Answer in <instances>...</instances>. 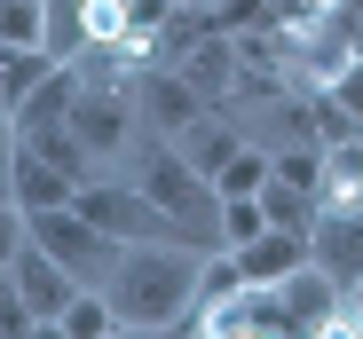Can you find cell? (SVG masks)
I'll list each match as a JSON object with an SVG mask.
<instances>
[{"mask_svg":"<svg viewBox=\"0 0 363 339\" xmlns=\"http://www.w3.org/2000/svg\"><path fill=\"white\" fill-rule=\"evenodd\" d=\"M198 276H206V245H182V237L127 245L103 285L118 308V331H182V316L198 300Z\"/></svg>","mask_w":363,"mask_h":339,"instance_id":"6da1fadb","label":"cell"},{"mask_svg":"<svg viewBox=\"0 0 363 339\" xmlns=\"http://www.w3.org/2000/svg\"><path fill=\"white\" fill-rule=\"evenodd\" d=\"M135 190L166 213V229H174L182 245H221V190H213V174H198L182 150H150L143 174H135Z\"/></svg>","mask_w":363,"mask_h":339,"instance_id":"7a4b0ae2","label":"cell"},{"mask_svg":"<svg viewBox=\"0 0 363 339\" xmlns=\"http://www.w3.org/2000/svg\"><path fill=\"white\" fill-rule=\"evenodd\" d=\"M72 134L95 150V166L127 158L143 134V110H135V79H79L72 95Z\"/></svg>","mask_w":363,"mask_h":339,"instance_id":"3957f363","label":"cell"},{"mask_svg":"<svg viewBox=\"0 0 363 339\" xmlns=\"http://www.w3.org/2000/svg\"><path fill=\"white\" fill-rule=\"evenodd\" d=\"M32 245H48L55 260H64L79 285H111V268H118V245L111 229H95V221L79 213V205H48V213H32Z\"/></svg>","mask_w":363,"mask_h":339,"instance_id":"277c9868","label":"cell"},{"mask_svg":"<svg viewBox=\"0 0 363 339\" xmlns=\"http://www.w3.org/2000/svg\"><path fill=\"white\" fill-rule=\"evenodd\" d=\"M72 205L95 221V229H111L118 245H150V237H174V229H166V213H158V205H150L135 182H111V174H87Z\"/></svg>","mask_w":363,"mask_h":339,"instance_id":"5b68a950","label":"cell"},{"mask_svg":"<svg viewBox=\"0 0 363 339\" xmlns=\"http://www.w3.org/2000/svg\"><path fill=\"white\" fill-rule=\"evenodd\" d=\"M135 110H143V134H182L198 119V110H213L190 79H182L174 64H143L135 71Z\"/></svg>","mask_w":363,"mask_h":339,"instance_id":"8992f818","label":"cell"},{"mask_svg":"<svg viewBox=\"0 0 363 339\" xmlns=\"http://www.w3.org/2000/svg\"><path fill=\"white\" fill-rule=\"evenodd\" d=\"M9 285H16V292L40 308V323L55 331V316H64V308H72V292H79V276H72L64 260H55L48 245H32V237H24V253L9 260Z\"/></svg>","mask_w":363,"mask_h":339,"instance_id":"52a82bcc","label":"cell"},{"mask_svg":"<svg viewBox=\"0 0 363 339\" xmlns=\"http://www.w3.org/2000/svg\"><path fill=\"white\" fill-rule=\"evenodd\" d=\"M277 300H284L292 331H332L340 323V276L324 260H300L292 276H277Z\"/></svg>","mask_w":363,"mask_h":339,"instance_id":"ba28073f","label":"cell"},{"mask_svg":"<svg viewBox=\"0 0 363 339\" xmlns=\"http://www.w3.org/2000/svg\"><path fill=\"white\" fill-rule=\"evenodd\" d=\"M308 260H324L340 285L363 276V205H316V221H308Z\"/></svg>","mask_w":363,"mask_h":339,"instance_id":"9c48e42d","label":"cell"},{"mask_svg":"<svg viewBox=\"0 0 363 339\" xmlns=\"http://www.w3.org/2000/svg\"><path fill=\"white\" fill-rule=\"evenodd\" d=\"M229 260H237L245 285H277V276H292L300 260H308V229H277V221H269V229H261L253 245H237Z\"/></svg>","mask_w":363,"mask_h":339,"instance_id":"30bf717a","label":"cell"},{"mask_svg":"<svg viewBox=\"0 0 363 339\" xmlns=\"http://www.w3.org/2000/svg\"><path fill=\"white\" fill-rule=\"evenodd\" d=\"M9 197H16L24 213H48V205H72V197H79V182L64 174V166H48L40 150H24V142H16V158H9Z\"/></svg>","mask_w":363,"mask_h":339,"instance_id":"8fae6325","label":"cell"},{"mask_svg":"<svg viewBox=\"0 0 363 339\" xmlns=\"http://www.w3.org/2000/svg\"><path fill=\"white\" fill-rule=\"evenodd\" d=\"M316 205H363V127L324 142V197Z\"/></svg>","mask_w":363,"mask_h":339,"instance_id":"7c38bea8","label":"cell"},{"mask_svg":"<svg viewBox=\"0 0 363 339\" xmlns=\"http://www.w3.org/2000/svg\"><path fill=\"white\" fill-rule=\"evenodd\" d=\"M237 142H245V134H237L229 119H213V110H198V119H190V127L174 134V150L190 158L198 174H221V166H229V150H237Z\"/></svg>","mask_w":363,"mask_h":339,"instance_id":"4fadbf2b","label":"cell"},{"mask_svg":"<svg viewBox=\"0 0 363 339\" xmlns=\"http://www.w3.org/2000/svg\"><path fill=\"white\" fill-rule=\"evenodd\" d=\"M55 64H64V55H55V47H0V110H16Z\"/></svg>","mask_w":363,"mask_h":339,"instance_id":"5bb4252c","label":"cell"},{"mask_svg":"<svg viewBox=\"0 0 363 339\" xmlns=\"http://www.w3.org/2000/svg\"><path fill=\"white\" fill-rule=\"evenodd\" d=\"M269 174L292 182L300 197H324V142H277L269 150Z\"/></svg>","mask_w":363,"mask_h":339,"instance_id":"9a60e30c","label":"cell"},{"mask_svg":"<svg viewBox=\"0 0 363 339\" xmlns=\"http://www.w3.org/2000/svg\"><path fill=\"white\" fill-rule=\"evenodd\" d=\"M261 182H269V150H261V142H237V150H229V166L213 174V190H221V197H253Z\"/></svg>","mask_w":363,"mask_h":339,"instance_id":"2e32d148","label":"cell"},{"mask_svg":"<svg viewBox=\"0 0 363 339\" xmlns=\"http://www.w3.org/2000/svg\"><path fill=\"white\" fill-rule=\"evenodd\" d=\"M0 47H48V0H0Z\"/></svg>","mask_w":363,"mask_h":339,"instance_id":"e0dca14e","label":"cell"},{"mask_svg":"<svg viewBox=\"0 0 363 339\" xmlns=\"http://www.w3.org/2000/svg\"><path fill=\"white\" fill-rule=\"evenodd\" d=\"M261 229H269V205H261V190H253V197H221V253L253 245Z\"/></svg>","mask_w":363,"mask_h":339,"instance_id":"ac0fdd59","label":"cell"},{"mask_svg":"<svg viewBox=\"0 0 363 339\" xmlns=\"http://www.w3.org/2000/svg\"><path fill=\"white\" fill-rule=\"evenodd\" d=\"M261 205H269V221H277V229H308V221H316V197H300L292 182H261Z\"/></svg>","mask_w":363,"mask_h":339,"instance_id":"d6986e66","label":"cell"},{"mask_svg":"<svg viewBox=\"0 0 363 339\" xmlns=\"http://www.w3.org/2000/svg\"><path fill=\"white\" fill-rule=\"evenodd\" d=\"M324 95H332V103L347 110V119L363 127V55H347V64H340V71L324 79Z\"/></svg>","mask_w":363,"mask_h":339,"instance_id":"ffe728a7","label":"cell"},{"mask_svg":"<svg viewBox=\"0 0 363 339\" xmlns=\"http://www.w3.org/2000/svg\"><path fill=\"white\" fill-rule=\"evenodd\" d=\"M24 237H32V213H24L16 197H0V268L24 253Z\"/></svg>","mask_w":363,"mask_h":339,"instance_id":"44dd1931","label":"cell"},{"mask_svg":"<svg viewBox=\"0 0 363 339\" xmlns=\"http://www.w3.org/2000/svg\"><path fill=\"white\" fill-rule=\"evenodd\" d=\"M332 331H355V339H363V276L340 285V323H332Z\"/></svg>","mask_w":363,"mask_h":339,"instance_id":"7402d4cb","label":"cell"},{"mask_svg":"<svg viewBox=\"0 0 363 339\" xmlns=\"http://www.w3.org/2000/svg\"><path fill=\"white\" fill-rule=\"evenodd\" d=\"M9 158H16V119L0 110V197H9Z\"/></svg>","mask_w":363,"mask_h":339,"instance_id":"603a6c76","label":"cell"},{"mask_svg":"<svg viewBox=\"0 0 363 339\" xmlns=\"http://www.w3.org/2000/svg\"><path fill=\"white\" fill-rule=\"evenodd\" d=\"M166 8H213V0H166Z\"/></svg>","mask_w":363,"mask_h":339,"instance_id":"cb8c5ba5","label":"cell"},{"mask_svg":"<svg viewBox=\"0 0 363 339\" xmlns=\"http://www.w3.org/2000/svg\"><path fill=\"white\" fill-rule=\"evenodd\" d=\"M0 300H9V268H0Z\"/></svg>","mask_w":363,"mask_h":339,"instance_id":"d4e9b609","label":"cell"}]
</instances>
